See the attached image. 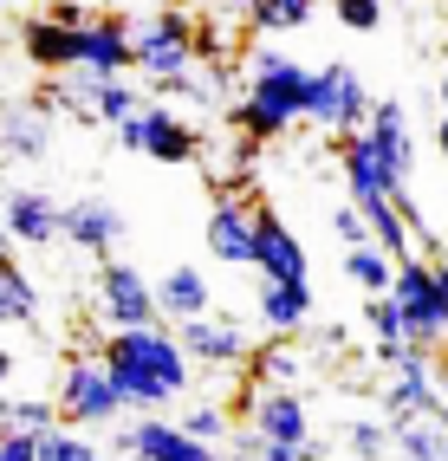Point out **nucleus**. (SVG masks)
Returning a JSON list of instances; mask_svg holds the SVG:
<instances>
[{
    "mask_svg": "<svg viewBox=\"0 0 448 461\" xmlns=\"http://www.w3.org/2000/svg\"><path fill=\"white\" fill-rule=\"evenodd\" d=\"M175 338H183V351L189 364H208V371H228V364H241L247 357V331L234 325V319H189V325H175Z\"/></svg>",
    "mask_w": 448,
    "mask_h": 461,
    "instance_id": "obj_15",
    "label": "nucleus"
},
{
    "mask_svg": "<svg viewBox=\"0 0 448 461\" xmlns=\"http://www.w3.org/2000/svg\"><path fill=\"white\" fill-rule=\"evenodd\" d=\"M40 461H104V448H92L72 429H52V436H40Z\"/></svg>",
    "mask_w": 448,
    "mask_h": 461,
    "instance_id": "obj_31",
    "label": "nucleus"
},
{
    "mask_svg": "<svg viewBox=\"0 0 448 461\" xmlns=\"http://www.w3.org/2000/svg\"><path fill=\"white\" fill-rule=\"evenodd\" d=\"M78 98H85V111H92L98 124H130V117L149 104L143 91H137V85H124V78H85Z\"/></svg>",
    "mask_w": 448,
    "mask_h": 461,
    "instance_id": "obj_24",
    "label": "nucleus"
},
{
    "mask_svg": "<svg viewBox=\"0 0 448 461\" xmlns=\"http://www.w3.org/2000/svg\"><path fill=\"white\" fill-rule=\"evenodd\" d=\"M306 66H299L292 52L280 46H254L247 59V98L234 104V124H241L247 143H266V137H280L292 117H306Z\"/></svg>",
    "mask_w": 448,
    "mask_h": 461,
    "instance_id": "obj_2",
    "label": "nucleus"
},
{
    "mask_svg": "<svg viewBox=\"0 0 448 461\" xmlns=\"http://www.w3.org/2000/svg\"><path fill=\"white\" fill-rule=\"evenodd\" d=\"M371 111H377V98L364 91V78H357L351 66H318L306 78V117H312L318 131L357 137V131L371 124Z\"/></svg>",
    "mask_w": 448,
    "mask_h": 461,
    "instance_id": "obj_4",
    "label": "nucleus"
},
{
    "mask_svg": "<svg viewBox=\"0 0 448 461\" xmlns=\"http://www.w3.org/2000/svg\"><path fill=\"white\" fill-rule=\"evenodd\" d=\"M254 371L273 384V390H286V384L299 377V351H292V345H266V351L254 357Z\"/></svg>",
    "mask_w": 448,
    "mask_h": 461,
    "instance_id": "obj_33",
    "label": "nucleus"
},
{
    "mask_svg": "<svg viewBox=\"0 0 448 461\" xmlns=\"http://www.w3.org/2000/svg\"><path fill=\"white\" fill-rule=\"evenodd\" d=\"M137 66V33L124 20H85L78 26V72L85 78H124Z\"/></svg>",
    "mask_w": 448,
    "mask_h": 461,
    "instance_id": "obj_10",
    "label": "nucleus"
},
{
    "mask_svg": "<svg viewBox=\"0 0 448 461\" xmlns=\"http://www.w3.org/2000/svg\"><path fill=\"white\" fill-rule=\"evenodd\" d=\"M332 234L345 240V248H364V240H371V221H364V208H357V202H345V208L332 214Z\"/></svg>",
    "mask_w": 448,
    "mask_h": 461,
    "instance_id": "obj_34",
    "label": "nucleus"
},
{
    "mask_svg": "<svg viewBox=\"0 0 448 461\" xmlns=\"http://www.w3.org/2000/svg\"><path fill=\"white\" fill-rule=\"evenodd\" d=\"M175 429H183V436H195V442H208V448H221V436H228V416H221V410H208V403H195V410H183V416H175Z\"/></svg>",
    "mask_w": 448,
    "mask_h": 461,
    "instance_id": "obj_32",
    "label": "nucleus"
},
{
    "mask_svg": "<svg viewBox=\"0 0 448 461\" xmlns=\"http://www.w3.org/2000/svg\"><path fill=\"white\" fill-rule=\"evenodd\" d=\"M364 325H371V338H377V364L383 371H397L403 364V351H409V325H403V305L383 293V299H364Z\"/></svg>",
    "mask_w": 448,
    "mask_h": 461,
    "instance_id": "obj_23",
    "label": "nucleus"
},
{
    "mask_svg": "<svg viewBox=\"0 0 448 461\" xmlns=\"http://www.w3.org/2000/svg\"><path fill=\"white\" fill-rule=\"evenodd\" d=\"M46 149H52V111H40V104H7L0 111V157L33 163Z\"/></svg>",
    "mask_w": 448,
    "mask_h": 461,
    "instance_id": "obj_20",
    "label": "nucleus"
},
{
    "mask_svg": "<svg viewBox=\"0 0 448 461\" xmlns=\"http://www.w3.org/2000/svg\"><path fill=\"white\" fill-rule=\"evenodd\" d=\"M13 248H20V240H13V228H7V195H0V267L13 260Z\"/></svg>",
    "mask_w": 448,
    "mask_h": 461,
    "instance_id": "obj_38",
    "label": "nucleus"
},
{
    "mask_svg": "<svg viewBox=\"0 0 448 461\" xmlns=\"http://www.w3.org/2000/svg\"><path fill=\"white\" fill-rule=\"evenodd\" d=\"M312 338H318V351H338V345H345V331H338V325H318Z\"/></svg>",
    "mask_w": 448,
    "mask_h": 461,
    "instance_id": "obj_39",
    "label": "nucleus"
},
{
    "mask_svg": "<svg viewBox=\"0 0 448 461\" xmlns=\"http://www.w3.org/2000/svg\"><path fill=\"white\" fill-rule=\"evenodd\" d=\"M124 403V390H117L111 364L104 357H66V371H58V416L66 422H117Z\"/></svg>",
    "mask_w": 448,
    "mask_h": 461,
    "instance_id": "obj_6",
    "label": "nucleus"
},
{
    "mask_svg": "<svg viewBox=\"0 0 448 461\" xmlns=\"http://www.w3.org/2000/svg\"><path fill=\"white\" fill-rule=\"evenodd\" d=\"M338 169H345V195L357 202V208H377V202H390L397 189H390V169H383V157H377V143L357 131V137H338Z\"/></svg>",
    "mask_w": 448,
    "mask_h": 461,
    "instance_id": "obj_14",
    "label": "nucleus"
},
{
    "mask_svg": "<svg viewBox=\"0 0 448 461\" xmlns=\"http://www.w3.org/2000/svg\"><path fill=\"white\" fill-rule=\"evenodd\" d=\"M247 429L260 442H286V448H306L312 442V416H306V403H299L292 390H260Z\"/></svg>",
    "mask_w": 448,
    "mask_h": 461,
    "instance_id": "obj_17",
    "label": "nucleus"
},
{
    "mask_svg": "<svg viewBox=\"0 0 448 461\" xmlns=\"http://www.w3.org/2000/svg\"><path fill=\"white\" fill-rule=\"evenodd\" d=\"M338 20L351 33H371V26H383V0H338Z\"/></svg>",
    "mask_w": 448,
    "mask_h": 461,
    "instance_id": "obj_35",
    "label": "nucleus"
},
{
    "mask_svg": "<svg viewBox=\"0 0 448 461\" xmlns=\"http://www.w3.org/2000/svg\"><path fill=\"white\" fill-rule=\"evenodd\" d=\"M40 319V293H33V280L7 260L0 267V325H33Z\"/></svg>",
    "mask_w": 448,
    "mask_h": 461,
    "instance_id": "obj_28",
    "label": "nucleus"
},
{
    "mask_svg": "<svg viewBox=\"0 0 448 461\" xmlns=\"http://www.w3.org/2000/svg\"><path fill=\"white\" fill-rule=\"evenodd\" d=\"M364 137L377 143V157H383V169H390V189H397V195H409V163H416L409 111H403L397 98H377V111H371V124H364ZM397 195H390V202H397Z\"/></svg>",
    "mask_w": 448,
    "mask_h": 461,
    "instance_id": "obj_13",
    "label": "nucleus"
},
{
    "mask_svg": "<svg viewBox=\"0 0 448 461\" xmlns=\"http://www.w3.org/2000/svg\"><path fill=\"white\" fill-rule=\"evenodd\" d=\"M390 436H397V455L403 461H448V422H435V416L390 422Z\"/></svg>",
    "mask_w": 448,
    "mask_h": 461,
    "instance_id": "obj_26",
    "label": "nucleus"
},
{
    "mask_svg": "<svg viewBox=\"0 0 448 461\" xmlns=\"http://www.w3.org/2000/svg\"><path fill=\"white\" fill-rule=\"evenodd\" d=\"M306 461H318V442H312V448H306Z\"/></svg>",
    "mask_w": 448,
    "mask_h": 461,
    "instance_id": "obj_44",
    "label": "nucleus"
},
{
    "mask_svg": "<svg viewBox=\"0 0 448 461\" xmlns=\"http://www.w3.org/2000/svg\"><path fill=\"white\" fill-rule=\"evenodd\" d=\"M442 111H448V72H442Z\"/></svg>",
    "mask_w": 448,
    "mask_h": 461,
    "instance_id": "obj_43",
    "label": "nucleus"
},
{
    "mask_svg": "<svg viewBox=\"0 0 448 461\" xmlns=\"http://www.w3.org/2000/svg\"><path fill=\"white\" fill-rule=\"evenodd\" d=\"M183 91H189L195 104H221V98H228V78L208 66V72H189V85H183Z\"/></svg>",
    "mask_w": 448,
    "mask_h": 461,
    "instance_id": "obj_36",
    "label": "nucleus"
},
{
    "mask_svg": "<svg viewBox=\"0 0 448 461\" xmlns=\"http://www.w3.org/2000/svg\"><path fill=\"white\" fill-rule=\"evenodd\" d=\"M20 52L40 72H78V26H66L58 14H40L20 26Z\"/></svg>",
    "mask_w": 448,
    "mask_h": 461,
    "instance_id": "obj_18",
    "label": "nucleus"
},
{
    "mask_svg": "<svg viewBox=\"0 0 448 461\" xmlns=\"http://www.w3.org/2000/svg\"><path fill=\"white\" fill-rule=\"evenodd\" d=\"M98 319L111 331H143V325H163V299L130 260H104V273H98Z\"/></svg>",
    "mask_w": 448,
    "mask_h": 461,
    "instance_id": "obj_7",
    "label": "nucleus"
},
{
    "mask_svg": "<svg viewBox=\"0 0 448 461\" xmlns=\"http://www.w3.org/2000/svg\"><path fill=\"white\" fill-rule=\"evenodd\" d=\"M13 364H20V357H13L7 345H0V396H7V384H13Z\"/></svg>",
    "mask_w": 448,
    "mask_h": 461,
    "instance_id": "obj_40",
    "label": "nucleus"
},
{
    "mask_svg": "<svg viewBox=\"0 0 448 461\" xmlns=\"http://www.w3.org/2000/svg\"><path fill=\"white\" fill-rule=\"evenodd\" d=\"M345 448H351L357 461H383V455L397 448V436H390V422H364V416H357V422L345 429Z\"/></svg>",
    "mask_w": 448,
    "mask_h": 461,
    "instance_id": "obj_30",
    "label": "nucleus"
},
{
    "mask_svg": "<svg viewBox=\"0 0 448 461\" xmlns=\"http://www.w3.org/2000/svg\"><path fill=\"white\" fill-rule=\"evenodd\" d=\"M435 149H442V163H448V111H442V124H435Z\"/></svg>",
    "mask_w": 448,
    "mask_h": 461,
    "instance_id": "obj_41",
    "label": "nucleus"
},
{
    "mask_svg": "<svg viewBox=\"0 0 448 461\" xmlns=\"http://www.w3.org/2000/svg\"><path fill=\"white\" fill-rule=\"evenodd\" d=\"M117 448L137 455V461H221V448L183 436V429L163 422V416H143V422H130V429H117Z\"/></svg>",
    "mask_w": 448,
    "mask_h": 461,
    "instance_id": "obj_11",
    "label": "nucleus"
},
{
    "mask_svg": "<svg viewBox=\"0 0 448 461\" xmlns=\"http://www.w3.org/2000/svg\"><path fill=\"white\" fill-rule=\"evenodd\" d=\"M0 461H40V436H13V429H0Z\"/></svg>",
    "mask_w": 448,
    "mask_h": 461,
    "instance_id": "obj_37",
    "label": "nucleus"
},
{
    "mask_svg": "<svg viewBox=\"0 0 448 461\" xmlns=\"http://www.w3.org/2000/svg\"><path fill=\"white\" fill-rule=\"evenodd\" d=\"M7 228H13L20 248H52V240H66V202H52L46 189H13Z\"/></svg>",
    "mask_w": 448,
    "mask_h": 461,
    "instance_id": "obj_16",
    "label": "nucleus"
},
{
    "mask_svg": "<svg viewBox=\"0 0 448 461\" xmlns=\"http://www.w3.org/2000/svg\"><path fill=\"white\" fill-rule=\"evenodd\" d=\"M247 20L260 26V33H292V26L312 20V0H254Z\"/></svg>",
    "mask_w": 448,
    "mask_h": 461,
    "instance_id": "obj_29",
    "label": "nucleus"
},
{
    "mask_svg": "<svg viewBox=\"0 0 448 461\" xmlns=\"http://www.w3.org/2000/svg\"><path fill=\"white\" fill-rule=\"evenodd\" d=\"M0 429H13V436H52L58 410L46 396H0Z\"/></svg>",
    "mask_w": 448,
    "mask_h": 461,
    "instance_id": "obj_27",
    "label": "nucleus"
},
{
    "mask_svg": "<svg viewBox=\"0 0 448 461\" xmlns=\"http://www.w3.org/2000/svg\"><path fill=\"white\" fill-rule=\"evenodd\" d=\"M195 59H202V26L189 14H157L149 26H137V72L149 85H175L183 91L189 72H195Z\"/></svg>",
    "mask_w": 448,
    "mask_h": 461,
    "instance_id": "obj_3",
    "label": "nucleus"
},
{
    "mask_svg": "<svg viewBox=\"0 0 448 461\" xmlns=\"http://www.w3.org/2000/svg\"><path fill=\"white\" fill-rule=\"evenodd\" d=\"M104 364H111V377H117V390H124V403L130 410H169L175 396L189 390V351H183V338H175L169 325H143V331H111L104 338V351H98Z\"/></svg>",
    "mask_w": 448,
    "mask_h": 461,
    "instance_id": "obj_1",
    "label": "nucleus"
},
{
    "mask_svg": "<svg viewBox=\"0 0 448 461\" xmlns=\"http://www.w3.org/2000/svg\"><path fill=\"white\" fill-rule=\"evenodd\" d=\"M254 267H260V280H280V286H306L312 280V254L299 248V234L266 208L254 221Z\"/></svg>",
    "mask_w": 448,
    "mask_h": 461,
    "instance_id": "obj_9",
    "label": "nucleus"
},
{
    "mask_svg": "<svg viewBox=\"0 0 448 461\" xmlns=\"http://www.w3.org/2000/svg\"><path fill=\"white\" fill-rule=\"evenodd\" d=\"M228 7H254V0H228Z\"/></svg>",
    "mask_w": 448,
    "mask_h": 461,
    "instance_id": "obj_45",
    "label": "nucleus"
},
{
    "mask_svg": "<svg viewBox=\"0 0 448 461\" xmlns=\"http://www.w3.org/2000/svg\"><path fill=\"white\" fill-rule=\"evenodd\" d=\"M312 7H318V0H312ZM332 7H338V0H332Z\"/></svg>",
    "mask_w": 448,
    "mask_h": 461,
    "instance_id": "obj_46",
    "label": "nucleus"
},
{
    "mask_svg": "<svg viewBox=\"0 0 448 461\" xmlns=\"http://www.w3.org/2000/svg\"><path fill=\"white\" fill-rule=\"evenodd\" d=\"M157 299H163V319H175V325L208 319V280H202V267H169L157 280Z\"/></svg>",
    "mask_w": 448,
    "mask_h": 461,
    "instance_id": "obj_21",
    "label": "nucleus"
},
{
    "mask_svg": "<svg viewBox=\"0 0 448 461\" xmlns=\"http://www.w3.org/2000/svg\"><path fill=\"white\" fill-rule=\"evenodd\" d=\"M435 280H442V293H448V260H435Z\"/></svg>",
    "mask_w": 448,
    "mask_h": 461,
    "instance_id": "obj_42",
    "label": "nucleus"
},
{
    "mask_svg": "<svg viewBox=\"0 0 448 461\" xmlns=\"http://www.w3.org/2000/svg\"><path fill=\"white\" fill-rule=\"evenodd\" d=\"M254 221H260L254 202L215 195V202H208V254L228 260V267H254Z\"/></svg>",
    "mask_w": 448,
    "mask_h": 461,
    "instance_id": "obj_12",
    "label": "nucleus"
},
{
    "mask_svg": "<svg viewBox=\"0 0 448 461\" xmlns=\"http://www.w3.org/2000/svg\"><path fill=\"white\" fill-rule=\"evenodd\" d=\"M66 240L85 254H111L124 240V214H117L104 195H85V202H66Z\"/></svg>",
    "mask_w": 448,
    "mask_h": 461,
    "instance_id": "obj_19",
    "label": "nucleus"
},
{
    "mask_svg": "<svg viewBox=\"0 0 448 461\" xmlns=\"http://www.w3.org/2000/svg\"><path fill=\"white\" fill-rule=\"evenodd\" d=\"M117 137H124V149L157 157V163H195V157H202V137H195L169 104H157V98H149L130 124H117Z\"/></svg>",
    "mask_w": 448,
    "mask_h": 461,
    "instance_id": "obj_8",
    "label": "nucleus"
},
{
    "mask_svg": "<svg viewBox=\"0 0 448 461\" xmlns=\"http://www.w3.org/2000/svg\"><path fill=\"white\" fill-rule=\"evenodd\" d=\"M345 280L364 286V299H383L397 286V260L377 248V240H364V248H345Z\"/></svg>",
    "mask_w": 448,
    "mask_h": 461,
    "instance_id": "obj_25",
    "label": "nucleus"
},
{
    "mask_svg": "<svg viewBox=\"0 0 448 461\" xmlns=\"http://www.w3.org/2000/svg\"><path fill=\"white\" fill-rule=\"evenodd\" d=\"M390 299L403 305L409 345L435 357V351L448 345V293H442V280H435V267H429V260H403V267H397Z\"/></svg>",
    "mask_w": 448,
    "mask_h": 461,
    "instance_id": "obj_5",
    "label": "nucleus"
},
{
    "mask_svg": "<svg viewBox=\"0 0 448 461\" xmlns=\"http://www.w3.org/2000/svg\"><path fill=\"white\" fill-rule=\"evenodd\" d=\"M260 325H266V331H299V325H312V280H306V286L260 280Z\"/></svg>",
    "mask_w": 448,
    "mask_h": 461,
    "instance_id": "obj_22",
    "label": "nucleus"
}]
</instances>
